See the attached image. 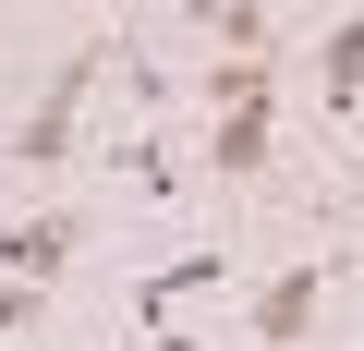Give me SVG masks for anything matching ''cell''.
<instances>
[{
    "label": "cell",
    "mask_w": 364,
    "mask_h": 351,
    "mask_svg": "<svg viewBox=\"0 0 364 351\" xmlns=\"http://www.w3.org/2000/svg\"><path fill=\"white\" fill-rule=\"evenodd\" d=\"M109 85V37L97 49H73L37 97H25V121H0V157H13V169H61L73 157V133H85V97Z\"/></svg>",
    "instance_id": "1"
},
{
    "label": "cell",
    "mask_w": 364,
    "mask_h": 351,
    "mask_svg": "<svg viewBox=\"0 0 364 351\" xmlns=\"http://www.w3.org/2000/svg\"><path fill=\"white\" fill-rule=\"evenodd\" d=\"M316 315H328V267H316V255H291V267H267V279L243 291L255 351H304V339H316Z\"/></svg>",
    "instance_id": "2"
},
{
    "label": "cell",
    "mask_w": 364,
    "mask_h": 351,
    "mask_svg": "<svg viewBox=\"0 0 364 351\" xmlns=\"http://www.w3.org/2000/svg\"><path fill=\"white\" fill-rule=\"evenodd\" d=\"M195 291H231V255L219 243H195V255H170V267H146L134 279V303H122V339H146V327H170Z\"/></svg>",
    "instance_id": "3"
},
{
    "label": "cell",
    "mask_w": 364,
    "mask_h": 351,
    "mask_svg": "<svg viewBox=\"0 0 364 351\" xmlns=\"http://www.w3.org/2000/svg\"><path fill=\"white\" fill-rule=\"evenodd\" d=\"M85 255V206H25V218H0V279H61Z\"/></svg>",
    "instance_id": "4"
},
{
    "label": "cell",
    "mask_w": 364,
    "mask_h": 351,
    "mask_svg": "<svg viewBox=\"0 0 364 351\" xmlns=\"http://www.w3.org/2000/svg\"><path fill=\"white\" fill-rule=\"evenodd\" d=\"M279 157V109H207V169L219 182H255Z\"/></svg>",
    "instance_id": "5"
},
{
    "label": "cell",
    "mask_w": 364,
    "mask_h": 351,
    "mask_svg": "<svg viewBox=\"0 0 364 351\" xmlns=\"http://www.w3.org/2000/svg\"><path fill=\"white\" fill-rule=\"evenodd\" d=\"M316 109H328V121L364 109V13H340V25L316 37Z\"/></svg>",
    "instance_id": "6"
},
{
    "label": "cell",
    "mask_w": 364,
    "mask_h": 351,
    "mask_svg": "<svg viewBox=\"0 0 364 351\" xmlns=\"http://www.w3.org/2000/svg\"><path fill=\"white\" fill-rule=\"evenodd\" d=\"M195 109H279V61L219 49V61H207V85H195Z\"/></svg>",
    "instance_id": "7"
},
{
    "label": "cell",
    "mask_w": 364,
    "mask_h": 351,
    "mask_svg": "<svg viewBox=\"0 0 364 351\" xmlns=\"http://www.w3.org/2000/svg\"><path fill=\"white\" fill-rule=\"evenodd\" d=\"M195 25H207L219 49H243V61H267V49H279V25H267V0H195Z\"/></svg>",
    "instance_id": "8"
},
{
    "label": "cell",
    "mask_w": 364,
    "mask_h": 351,
    "mask_svg": "<svg viewBox=\"0 0 364 351\" xmlns=\"http://www.w3.org/2000/svg\"><path fill=\"white\" fill-rule=\"evenodd\" d=\"M109 169H122V182H146V194H170V182H182L158 133H109Z\"/></svg>",
    "instance_id": "9"
},
{
    "label": "cell",
    "mask_w": 364,
    "mask_h": 351,
    "mask_svg": "<svg viewBox=\"0 0 364 351\" xmlns=\"http://www.w3.org/2000/svg\"><path fill=\"white\" fill-rule=\"evenodd\" d=\"M37 315H49V279H0V339H25Z\"/></svg>",
    "instance_id": "10"
},
{
    "label": "cell",
    "mask_w": 364,
    "mask_h": 351,
    "mask_svg": "<svg viewBox=\"0 0 364 351\" xmlns=\"http://www.w3.org/2000/svg\"><path fill=\"white\" fill-rule=\"evenodd\" d=\"M134 351H207V339H182V327H146V339H134Z\"/></svg>",
    "instance_id": "11"
},
{
    "label": "cell",
    "mask_w": 364,
    "mask_h": 351,
    "mask_svg": "<svg viewBox=\"0 0 364 351\" xmlns=\"http://www.w3.org/2000/svg\"><path fill=\"white\" fill-rule=\"evenodd\" d=\"M85 13H134V0H85Z\"/></svg>",
    "instance_id": "12"
}]
</instances>
